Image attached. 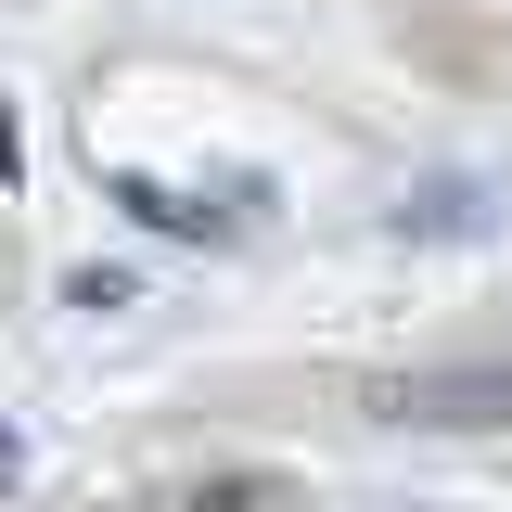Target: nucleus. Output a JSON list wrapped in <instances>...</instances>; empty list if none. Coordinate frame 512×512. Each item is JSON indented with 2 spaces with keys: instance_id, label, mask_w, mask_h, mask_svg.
<instances>
[{
  "instance_id": "6",
  "label": "nucleus",
  "mask_w": 512,
  "mask_h": 512,
  "mask_svg": "<svg viewBox=\"0 0 512 512\" xmlns=\"http://www.w3.org/2000/svg\"><path fill=\"white\" fill-rule=\"evenodd\" d=\"M0 180H26V116L0 103Z\"/></svg>"
},
{
  "instance_id": "3",
  "label": "nucleus",
  "mask_w": 512,
  "mask_h": 512,
  "mask_svg": "<svg viewBox=\"0 0 512 512\" xmlns=\"http://www.w3.org/2000/svg\"><path fill=\"white\" fill-rule=\"evenodd\" d=\"M103 192H116V205L141 218V231H167V244H218V231H231L218 205H192V192H180V180H154V167H116Z\"/></svg>"
},
{
  "instance_id": "4",
  "label": "nucleus",
  "mask_w": 512,
  "mask_h": 512,
  "mask_svg": "<svg viewBox=\"0 0 512 512\" xmlns=\"http://www.w3.org/2000/svg\"><path fill=\"white\" fill-rule=\"evenodd\" d=\"M64 308H77V320H116V308H141V282H128V269H64Z\"/></svg>"
},
{
  "instance_id": "5",
  "label": "nucleus",
  "mask_w": 512,
  "mask_h": 512,
  "mask_svg": "<svg viewBox=\"0 0 512 512\" xmlns=\"http://www.w3.org/2000/svg\"><path fill=\"white\" fill-rule=\"evenodd\" d=\"M256 500H269L256 474H218V487H205V500H192V512H256Z\"/></svg>"
},
{
  "instance_id": "2",
  "label": "nucleus",
  "mask_w": 512,
  "mask_h": 512,
  "mask_svg": "<svg viewBox=\"0 0 512 512\" xmlns=\"http://www.w3.org/2000/svg\"><path fill=\"white\" fill-rule=\"evenodd\" d=\"M384 231H410V244H474V231H487V180L436 167V180L397 192V218H384Z\"/></svg>"
},
{
  "instance_id": "1",
  "label": "nucleus",
  "mask_w": 512,
  "mask_h": 512,
  "mask_svg": "<svg viewBox=\"0 0 512 512\" xmlns=\"http://www.w3.org/2000/svg\"><path fill=\"white\" fill-rule=\"evenodd\" d=\"M372 410L423 423V436H487V423H512V359H410L372 384Z\"/></svg>"
}]
</instances>
